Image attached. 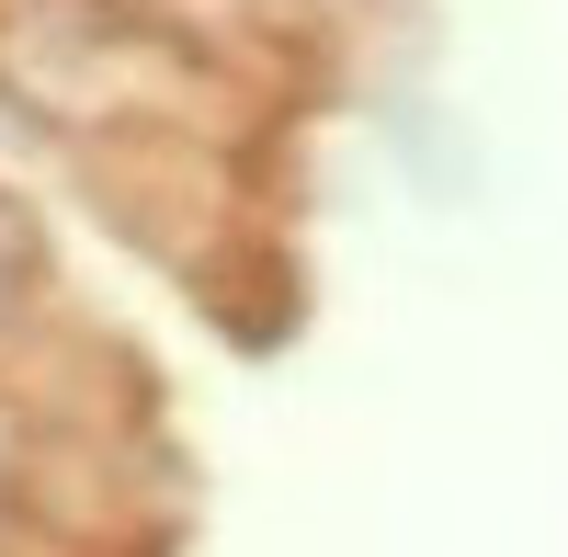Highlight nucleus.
<instances>
[{"mask_svg":"<svg viewBox=\"0 0 568 557\" xmlns=\"http://www.w3.org/2000/svg\"><path fill=\"white\" fill-rule=\"evenodd\" d=\"M23 285H34V240H23V216L0 205V318L23 307Z\"/></svg>","mask_w":568,"mask_h":557,"instance_id":"f257e3e1","label":"nucleus"},{"mask_svg":"<svg viewBox=\"0 0 568 557\" xmlns=\"http://www.w3.org/2000/svg\"><path fill=\"white\" fill-rule=\"evenodd\" d=\"M114 12H149V23H216V12H273V0H114Z\"/></svg>","mask_w":568,"mask_h":557,"instance_id":"f03ea898","label":"nucleus"}]
</instances>
